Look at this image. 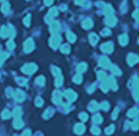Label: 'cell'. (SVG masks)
Masks as SVG:
<instances>
[{"label": "cell", "mask_w": 139, "mask_h": 136, "mask_svg": "<svg viewBox=\"0 0 139 136\" xmlns=\"http://www.w3.org/2000/svg\"><path fill=\"white\" fill-rule=\"evenodd\" d=\"M0 35L3 38H5V37L12 38L15 35V30H14V28H13L12 26H10V27H2L1 29H0Z\"/></svg>", "instance_id": "6da1fadb"}, {"label": "cell", "mask_w": 139, "mask_h": 136, "mask_svg": "<svg viewBox=\"0 0 139 136\" xmlns=\"http://www.w3.org/2000/svg\"><path fill=\"white\" fill-rule=\"evenodd\" d=\"M61 41H62L61 36H60L59 34H57V33H56V34H53V35L51 36L49 43H50V46L53 48V49H56V48L60 45Z\"/></svg>", "instance_id": "7a4b0ae2"}, {"label": "cell", "mask_w": 139, "mask_h": 136, "mask_svg": "<svg viewBox=\"0 0 139 136\" xmlns=\"http://www.w3.org/2000/svg\"><path fill=\"white\" fill-rule=\"evenodd\" d=\"M53 74L56 76V80H55V85L56 86H61L62 83H63V77L61 76V71L59 69L57 68H53Z\"/></svg>", "instance_id": "3957f363"}, {"label": "cell", "mask_w": 139, "mask_h": 136, "mask_svg": "<svg viewBox=\"0 0 139 136\" xmlns=\"http://www.w3.org/2000/svg\"><path fill=\"white\" fill-rule=\"evenodd\" d=\"M36 69H37V67L34 64H28V65H26L23 67L22 71L25 72V74H28V75H31L36 71Z\"/></svg>", "instance_id": "277c9868"}, {"label": "cell", "mask_w": 139, "mask_h": 136, "mask_svg": "<svg viewBox=\"0 0 139 136\" xmlns=\"http://www.w3.org/2000/svg\"><path fill=\"white\" fill-rule=\"evenodd\" d=\"M34 48V40L31 38H28V40L24 43V49L26 52H30L33 51Z\"/></svg>", "instance_id": "5b68a950"}, {"label": "cell", "mask_w": 139, "mask_h": 136, "mask_svg": "<svg viewBox=\"0 0 139 136\" xmlns=\"http://www.w3.org/2000/svg\"><path fill=\"white\" fill-rule=\"evenodd\" d=\"M61 29V26L58 22H53L50 23V33L52 34H56L59 30Z\"/></svg>", "instance_id": "8992f818"}, {"label": "cell", "mask_w": 139, "mask_h": 136, "mask_svg": "<svg viewBox=\"0 0 139 136\" xmlns=\"http://www.w3.org/2000/svg\"><path fill=\"white\" fill-rule=\"evenodd\" d=\"M106 24L109 26V27H114L116 24H117V18L113 15H108L105 20Z\"/></svg>", "instance_id": "52a82bcc"}, {"label": "cell", "mask_w": 139, "mask_h": 136, "mask_svg": "<svg viewBox=\"0 0 139 136\" xmlns=\"http://www.w3.org/2000/svg\"><path fill=\"white\" fill-rule=\"evenodd\" d=\"M13 97H14V99L16 101L21 102V101H23L25 99V93L21 91V90H16L15 92L13 93Z\"/></svg>", "instance_id": "ba28073f"}, {"label": "cell", "mask_w": 139, "mask_h": 136, "mask_svg": "<svg viewBox=\"0 0 139 136\" xmlns=\"http://www.w3.org/2000/svg\"><path fill=\"white\" fill-rule=\"evenodd\" d=\"M101 50L103 52H105V53H111L113 51V43L112 42H107V43L102 44Z\"/></svg>", "instance_id": "9c48e42d"}, {"label": "cell", "mask_w": 139, "mask_h": 136, "mask_svg": "<svg viewBox=\"0 0 139 136\" xmlns=\"http://www.w3.org/2000/svg\"><path fill=\"white\" fill-rule=\"evenodd\" d=\"M139 61V57L135 54H129L127 57V62L130 66H133Z\"/></svg>", "instance_id": "30bf717a"}, {"label": "cell", "mask_w": 139, "mask_h": 136, "mask_svg": "<svg viewBox=\"0 0 139 136\" xmlns=\"http://www.w3.org/2000/svg\"><path fill=\"white\" fill-rule=\"evenodd\" d=\"M99 65L101 67H103V68H110L111 63H110V60L107 57H101L100 60H99Z\"/></svg>", "instance_id": "8fae6325"}, {"label": "cell", "mask_w": 139, "mask_h": 136, "mask_svg": "<svg viewBox=\"0 0 139 136\" xmlns=\"http://www.w3.org/2000/svg\"><path fill=\"white\" fill-rule=\"evenodd\" d=\"M65 96H66V98H67L70 102L74 101L76 98H77V94H76V92H73L72 90H67V91L65 92Z\"/></svg>", "instance_id": "7c38bea8"}, {"label": "cell", "mask_w": 139, "mask_h": 136, "mask_svg": "<svg viewBox=\"0 0 139 136\" xmlns=\"http://www.w3.org/2000/svg\"><path fill=\"white\" fill-rule=\"evenodd\" d=\"M61 98H62V94L60 91H55L54 94H53V102L55 104H59L61 102Z\"/></svg>", "instance_id": "4fadbf2b"}, {"label": "cell", "mask_w": 139, "mask_h": 136, "mask_svg": "<svg viewBox=\"0 0 139 136\" xmlns=\"http://www.w3.org/2000/svg\"><path fill=\"white\" fill-rule=\"evenodd\" d=\"M92 26H93V22H92L90 19H85L83 22H82V27L85 28V29L91 28Z\"/></svg>", "instance_id": "5bb4252c"}, {"label": "cell", "mask_w": 139, "mask_h": 136, "mask_svg": "<svg viewBox=\"0 0 139 136\" xmlns=\"http://www.w3.org/2000/svg\"><path fill=\"white\" fill-rule=\"evenodd\" d=\"M119 42H120V44L121 45H122V46H124V45H126L128 42V37L126 34H122L120 37H119Z\"/></svg>", "instance_id": "9a60e30c"}, {"label": "cell", "mask_w": 139, "mask_h": 136, "mask_svg": "<svg viewBox=\"0 0 139 136\" xmlns=\"http://www.w3.org/2000/svg\"><path fill=\"white\" fill-rule=\"evenodd\" d=\"M98 40H99V37H98L97 34L90 33V35H89V41H90V43L92 44V45H95V44L98 42Z\"/></svg>", "instance_id": "2e32d148"}, {"label": "cell", "mask_w": 139, "mask_h": 136, "mask_svg": "<svg viewBox=\"0 0 139 136\" xmlns=\"http://www.w3.org/2000/svg\"><path fill=\"white\" fill-rule=\"evenodd\" d=\"M67 38L70 42H74V41H76V39H77V36H76V34H74V33H71V32H68L67 33Z\"/></svg>", "instance_id": "e0dca14e"}, {"label": "cell", "mask_w": 139, "mask_h": 136, "mask_svg": "<svg viewBox=\"0 0 139 136\" xmlns=\"http://www.w3.org/2000/svg\"><path fill=\"white\" fill-rule=\"evenodd\" d=\"M113 12H114V9H113V7H112L111 5H107L105 8H104V14L107 15V16H108V15H112Z\"/></svg>", "instance_id": "ac0fdd59"}, {"label": "cell", "mask_w": 139, "mask_h": 136, "mask_svg": "<svg viewBox=\"0 0 139 136\" xmlns=\"http://www.w3.org/2000/svg\"><path fill=\"white\" fill-rule=\"evenodd\" d=\"M24 123H23V121L21 120L20 118H16V120H14V126L16 127V128H21Z\"/></svg>", "instance_id": "d6986e66"}, {"label": "cell", "mask_w": 139, "mask_h": 136, "mask_svg": "<svg viewBox=\"0 0 139 136\" xmlns=\"http://www.w3.org/2000/svg\"><path fill=\"white\" fill-rule=\"evenodd\" d=\"M57 15H58V9H57L56 7H54V8H51L47 16L51 17V18H54V17H56Z\"/></svg>", "instance_id": "ffe728a7"}, {"label": "cell", "mask_w": 139, "mask_h": 136, "mask_svg": "<svg viewBox=\"0 0 139 136\" xmlns=\"http://www.w3.org/2000/svg\"><path fill=\"white\" fill-rule=\"evenodd\" d=\"M1 11L3 12L4 14H7L8 12L10 11V5H9L7 2L3 3V5H2V7H1Z\"/></svg>", "instance_id": "44dd1931"}, {"label": "cell", "mask_w": 139, "mask_h": 136, "mask_svg": "<svg viewBox=\"0 0 139 136\" xmlns=\"http://www.w3.org/2000/svg\"><path fill=\"white\" fill-rule=\"evenodd\" d=\"M98 108H99V105L96 103V102H94V101H92L91 104L89 105V110H90L91 112H94V111H96Z\"/></svg>", "instance_id": "7402d4cb"}, {"label": "cell", "mask_w": 139, "mask_h": 136, "mask_svg": "<svg viewBox=\"0 0 139 136\" xmlns=\"http://www.w3.org/2000/svg\"><path fill=\"white\" fill-rule=\"evenodd\" d=\"M86 68H87L86 64L81 63V64H79V65L78 66V71H79V72H84V71H86Z\"/></svg>", "instance_id": "603a6c76"}, {"label": "cell", "mask_w": 139, "mask_h": 136, "mask_svg": "<svg viewBox=\"0 0 139 136\" xmlns=\"http://www.w3.org/2000/svg\"><path fill=\"white\" fill-rule=\"evenodd\" d=\"M70 50H71V48H70V46H69L68 44H64V45H62L61 51L63 52V53L68 54V53H70Z\"/></svg>", "instance_id": "cb8c5ba5"}, {"label": "cell", "mask_w": 139, "mask_h": 136, "mask_svg": "<svg viewBox=\"0 0 139 136\" xmlns=\"http://www.w3.org/2000/svg\"><path fill=\"white\" fill-rule=\"evenodd\" d=\"M8 57H9V54H8V53H5V52L0 54V66L3 64V62H4Z\"/></svg>", "instance_id": "d4e9b609"}, {"label": "cell", "mask_w": 139, "mask_h": 136, "mask_svg": "<svg viewBox=\"0 0 139 136\" xmlns=\"http://www.w3.org/2000/svg\"><path fill=\"white\" fill-rule=\"evenodd\" d=\"M110 69H111V71L114 75H117V76L121 75V71L117 69L116 66H112V67H110Z\"/></svg>", "instance_id": "484cf974"}, {"label": "cell", "mask_w": 139, "mask_h": 136, "mask_svg": "<svg viewBox=\"0 0 139 136\" xmlns=\"http://www.w3.org/2000/svg\"><path fill=\"white\" fill-rule=\"evenodd\" d=\"M74 131L77 132V133H82L84 131V126L82 124H78L76 126V129Z\"/></svg>", "instance_id": "4316f807"}, {"label": "cell", "mask_w": 139, "mask_h": 136, "mask_svg": "<svg viewBox=\"0 0 139 136\" xmlns=\"http://www.w3.org/2000/svg\"><path fill=\"white\" fill-rule=\"evenodd\" d=\"M13 114H14V117H15V118H20V116L22 114V111H21L20 108H16V109L14 110Z\"/></svg>", "instance_id": "83f0119b"}, {"label": "cell", "mask_w": 139, "mask_h": 136, "mask_svg": "<svg viewBox=\"0 0 139 136\" xmlns=\"http://www.w3.org/2000/svg\"><path fill=\"white\" fill-rule=\"evenodd\" d=\"M127 114H128V117H135V116L138 114V111H137V109H131L128 112Z\"/></svg>", "instance_id": "f1b7e54d"}, {"label": "cell", "mask_w": 139, "mask_h": 136, "mask_svg": "<svg viewBox=\"0 0 139 136\" xmlns=\"http://www.w3.org/2000/svg\"><path fill=\"white\" fill-rule=\"evenodd\" d=\"M133 97L136 101H139V88L138 87H135L133 91Z\"/></svg>", "instance_id": "f546056e"}, {"label": "cell", "mask_w": 139, "mask_h": 136, "mask_svg": "<svg viewBox=\"0 0 139 136\" xmlns=\"http://www.w3.org/2000/svg\"><path fill=\"white\" fill-rule=\"evenodd\" d=\"M11 117V114H10V112L8 111V110H4V112L2 113V118L3 119H9Z\"/></svg>", "instance_id": "4dcf8cb0"}, {"label": "cell", "mask_w": 139, "mask_h": 136, "mask_svg": "<svg viewBox=\"0 0 139 136\" xmlns=\"http://www.w3.org/2000/svg\"><path fill=\"white\" fill-rule=\"evenodd\" d=\"M29 24H30V15H28V16H26V18L24 19V25L28 27Z\"/></svg>", "instance_id": "1f68e13d"}, {"label": "cell", "mask_w": 139, "mask_h": 136, "mask_svg": "<svg viewBox=\"0 0 139 136\" xmlns=\"http://www.w3.org/2000/svg\"><path fill=\"white\" fill-rule=\"evenodd\" d=\"M45 82V79L43 76H39V77H37L36 78V83L37 84H39V85H43Z\"/></svg>", "instance_id": "d6a6232c"}, {"label": "cell", "mask_w": 139, "mask_h": 136, "mask_svg": "<svg viewBox=\"0 0 139 136\" xmlns=\"http://www.w3.org/2000/svg\"><path fill=\"white\" fill-rule=\"evenodd\" d=\"M73 81L76 82V83H80V82L82 81V77L80 75H77V76H74L73 77Z\"/></svg>", "instance_id": "836d02e7"}, {"label": "cell", "mask_w": 139, "mask_h": 136, "mask_svg": "<svg viewBox=\"0 0 139 136\" xmlns=\"http://www.w3.org/2000/svg\"><path fill=\"white\" fill-rule=\"evenodd\" d=\"M99 107H100L101 109L104 110V111H108V110H109V107H110V106H109V104L107 103V102H103V103L101 104Z\"/></svg>", "instance_id": "e575fe53"}, {"label": "cell", "mask_w": 139, "mask_h": 136, "mask_svg": "<svg viewBox=\"0 0 139 136\" xmlns=\"http://www.w3.org/2000/svg\"><path fill=\"white\" fill-rule=\"evenodd\" d=\"M7 47L9 48V49H14L15 48V43H14V41L10 39L8 42H7Z\"/></svg>", "instance_id": "d590c367"}, {"label": "cell", "mask_w": 139, "mask_h": 136, "mask_svg": "<svg viewBox=\"0 0 139 136\" xmlns=\"http://www.w3.org/2000/svg\"><path fill=\"white\" fill-rule=\"evenodd\" d=\"M17 81H18V83H19L20 85H26V83H27V80H26L25 78H23V77H20V78H18Z\"/></svg>", "instance_id": "8d00e7d4"}, {"label": "cell", "mask_w": 139, "mask_h": 136, "mask_svg": "<svg viewBox=\"0 0 139 136\" xmlns=\"http://www.w3.org/2000/svg\"><path fill=\"white\" fill-rule=\"evenodd\" d=\"M93 120H94L95 122H97V123H99V122H101L102 121V118H101L100 114H96V116H94V118H93Z\"/></svg>", "instance_id": "74e56055"}, {"label": "cell", "mask_w": 139, "mask_h": 136, "mask_svg": "<svg viewBox=\"0 0 139 136\" xmlns=\"http://www.w3.org/2000/svg\"><path fill=\"white\" fill-rule=\"evenodd\" d=\"M132 16H133V18L135 19V21H137V22L139 23V11L138 10H135V11L133 12V14H132Z\"/></svg>", "instance_id": "f35d334b"}, {"label": "cell", "mask_w": 139, "mask_h": 136, "mask_svg": "<svg viewBox=\"0 0 139 136\" xmlns=\"http://www.w3.org/2000/svg\"><path fill=\"white\" fill-rule=\"evenodd\" d=\"M101 33H102V35L106 36V35H110V34H111V32H110V29L105 28V29H103V30L101 32Z\"/></svg>", "instance_id": "ab89813d"}, {"label": "cell", "mask_w": 139, "mask_h": 136, "mask_svg": "<svg viewBox=\"0 0 139 136\" xmlns=\"http://www.w3.org/2000/svg\"><path fill=\"white\" fill-rule=\"evenodd\" d=\"M132 128L133 129H138L139 128V120H135L132 122Z\"/></svg>", "instance_id": "60d3db41"}, {"label": "cell", "mask_w": 139, "mask_h": 136, "mask_svg": "<svg viewBox=\"0 0 139 136\" xmlns=\"http://www.w3.org/2000/svg\"><path fill=\"white\" fill-rule=\"evenodd\" d=\"M105 76H106L105 72H103V71H99V72H98V78L101 79V80H102V79H104V77H105Z\"/></svg>", "instance_id": "b9f144b4"}, {"label": "cell", "mask_w": 139, "mask_h": 136, "mask_svg": "<svg viewBox=\"0 0 139 136\" xmlns=\"http://www.w3.org/2000/svg\"><path fill=\"white\" fill-rule=\"evenodd\" d=\"M74 2H76V4H78V5H84L85 2H86V0H74Z\"/></svg>", "instance_id": "7bdbcfd3"}, {"label": "cell", "mask_w": 139, "mask_h": 136, "mask_svg": "<svg viewBox=\"0 0 139 136\" xmlns=\"http://www.w3.org/2000/svg\"><path fill=\"white\" fill-rule=\"evenodd\" d=\"M35 104H36V106H42V104H43V101H42V99L37 98L36 100H35Z\"/></svg>", "instance_id": "ee69618b"}, {"label": "cell", "mask_w": 139, "mask_h": 136, "mask_svg": "<svg viewBox=\"0 0 139 136\" xmlns=\"http://www.w3.org/2000/svg\"><path fill=\"white\" fill-rule=\"evenodd\" d=\"M79 118H80L82 120H87V114H85V113H82V114H79Z\"/></svg>", "instance_id": "f6af8a7d"}, {"label": "cell", "mask_w": 139, "mask_h": 136, "mask_svg": "<svg viewBox=\"0 0 139 136\" xmlns=\"http://www.w3.org/2000/svg\"><path fill=\"white\" fill-rule=\"evenodd\" d=\"M53 3V0H44V4L46 6H50Z\"/></svg>", "instance_id": "bcb514c9"}, {"label": "cell", "mask_w": 139, "mask_h": 136, "mask_svg": "<svg viewBox=\"0 0 139 136\" xmlns=\"http://www.w3.org/2000/svg\"><path fill=\"white\" fill-rule=\"evenodd\" d=\"M23 136H30V130H26L23 133Z\"/></svg>", "instance_id": "7dc6e473"}, {"label": "cell", "mask_w": 139, "mask_h": 136, "mask_svg": "<svg viewBox=\"0 0 139 136\" xmlns=\"http://www.w3.org/2000/svg\"><path fill=\"white\" fill-rule=\"evenodd\" d=\"M92 132H93V133H99L100 130H99L97 127H93V128H92Z\"/></svg>", "instance_id": "c3c4849f"}, {"label": "cell", "mask_w": 139, "mask_h": 136, "mask_svg": "<svg viewBox=\"0 0 139 136\" xmlns=\"http://www.w3.org/2000/svg\"><path fill=\"white\" fill-rule=\"evenodd\" d=\"M61 10H63V11H64V10H66V6L62 5L61 6Z\"/></svg>", "instance_id": "681fc988"}, {"label": "cell", "mask_w": 139, "mask_h": 136, "mask_svg": "<svg viewBox=\"0 0 139 136\" xmlns=\"http://www.w3.org/2000/svg\"><path fill=\"white\" fill-rule=\"evenodd\" d=\"M0 1H3V2H5L6 0H0Z\"/></svg>", "instance_id": "f907efd6"}, {"label": "cell", "mask_w": 139, "mask_h": 136, "mask_svg": "<svg viewBox=\"0 0 139 136\" xmlns=\"http://www.w3.org/2000/svg\"><path fill=\"white\" fill-rule=\"evenodd\" d=\"M138 43H139V39H138Z\"/></svg>", "instance_id": "816d5d0a"}, {"label": "cell", "mask_w": 139, "mask_h": 136, "mask_svg": "<svg viewBox=\"0 0 139 136\" xmlns=\"http://www.w3.org/2000/svg\"><path fill=\"white\" fill-rule=\"evenodd\" d=\"M0 49H1V48H0Z\"/></svg>", "instance_id": "f5cc1de1"}]
</instances>
